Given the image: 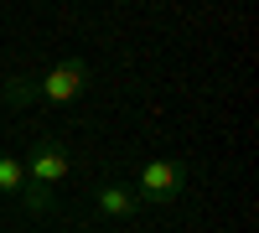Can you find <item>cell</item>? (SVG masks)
<instances>
[{
  "instance_id": "obj_1",
  "label": "cell",
  "mask_w": 259,
  "mask_h": 233,
  "mask_svg": "<svg viewBox=\"0 0 259 233\" xmlns=\"http://www.w3.org/2000/svg\"><path fill=\"white\" fill-rule=\"evenodd\" d=\"M83 88H89V62L83 57H68V62H57V68H47L36 78V99H52V104H68Z\"/></svg>"
},
{
  "instance_id": "obj_2",
  "label": "cell",
  "mask_w": 259,
  "mask_h": 233,
  "mask_svg": "<svg viewBox=\"0 0 259 233\" xmlns=\"http://www.w3.org/2000/svg\"><path fill=\"white\" fill-rule=\"evenodd\" d=\"M177 181H182V166L177 161H145L140 171H135V187H130V192H135V202L145 207V202H166V197H177Z\"/></svg>"
},
{
  "instance_id": "obj_3",
  "label": "cell",
  "mask_w": 259,
  "mask_h": 233,
  "mask_svg": "<svg viewBox=\"0 0 259 233\" xmlns=\"http://www.w3.org/2000/svg\"><path fill=\"white\" fill-rule=\"evenodd\" d=\"M73 171V156H68V145L62 140H41L36 151H31V161H26V181H36V187H52V181H62Z\"/></svg>"
},
{
  "instance_id": "obj_4",
  "label": "cell",
  "mask_w": 259,
  "mask_h": 233,
  "mask_svg": "<svg viewBox=\"0 0 259 233\" xmlns=\"http://www.w3.org/2000/svg\"><path fill=\"white\" fill-rule=\"evenodd\" d=\"M94 207H99L104 218H130V213H140L135 192H130V187H119V181H104L99 192H94Z\"/></svg>"
},
{
  "instance_id": "obj_5",
  "label": "cell",
  "mask_w": 259,
  "mask_h": 233,
  "mask_svg": "<svg viewBox=\"0 0 259 233\" xmlns=\"http://www.w3.org/2000/svg\"><path fill=\"white\" fill-rule=\"evenodd\" d=\"M21 202H26V213H31V218H47V213H52V187L26 181V187H21Z\"/></svg>"
},
{
  "instance_id": "obj_6",
  "label": "cell",
  "mask_w": 259,
  "mask_h": 233,
  "mask_svg": "<svg viewBox=\"0 0 259 233\" xmlns=\"http://www.w3.org/2000/svg\"><path fill=\"white\" fill-rule=\"evenodd\" d=\"M21 187H26V166H21L16 156H0V192H6V197H16Z\"/></svg>"
},
{
  "instance_id": "obj_7",
  "label": "cell",
  "mask_w": 259,
  "mask_h": 233,
  "mask_svg": "<svg viewBox=\"0 0 259 233\" xmlns=\"http://www.w3.org/2000/svg\"><path fill=\"white\" fill-rule=\"evenodd\" d=\"M0 99H6L11 109H26V104L36 99V78H11L6 88H0Z\"/></svg>"
}]
</instances>
